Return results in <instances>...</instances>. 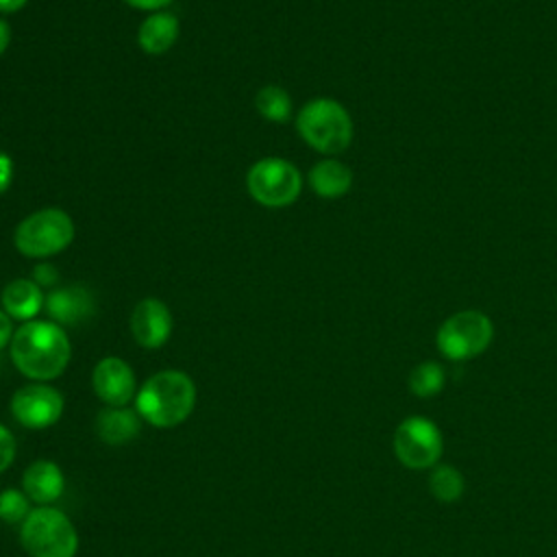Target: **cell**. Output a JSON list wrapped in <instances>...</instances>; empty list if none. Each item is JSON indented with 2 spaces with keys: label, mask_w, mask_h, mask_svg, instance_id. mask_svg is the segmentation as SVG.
Listing matches in <instances>:
<instances>
[{
  "label": "cell",
  "mask_w": 557,
  "mask_h": 557,
  "mask_svg": "<svg viewBox=\"0 0 557 557\" xmlns=\"http://www.w3.org/2000/svg\"><path fill=\"white\" fill-rule=\"evenodd\" d=\"M255 107L259 115L268 122H285L292 115V98L278 85H265L255 96Z\"/></svg>",
  "instance_id": "20"
},
{
  "label": "cell",
  "mask_w": 557,
  "mask_h": 557,
  "mask_svg": "<svg viewBox=\"0 0 557 557\" xmlns=\"http://www.w3.org/2000/svg\"><path fill=\"white\" fill-rule=\"evenodd\" d=\"M429 492L440 503H457L463 496V474L450 463H435L429 472Z\"/></svg>",
  "instance_id": "18"
},
{
  "label": "cell",
  "mask_w": 557,
  "mask_h": 557,
  "mask_svg": "<svg viewBox=\"0 0 557 557\" xmlns=\"http://www.w3.org/2000/svg\"><path fill=\"white\" fill-rule=\"evenodd\" d=\"M11 181H13V159L4 150H0V194L9 189Z\"/></svg>",
  "instance_id": "24"
},
{
  "label": "cell",
  "mask_w": 557,
  "mask_h": 557,
  "mask_svg": "<svg viewBox=\"0 0 557 557\" xmlns=\"http://www.w3.org/2000/svg\"><path fill=\"white\" fill-rule=\"evenodd\" d=\"M20 544L30 557H76L78 531L65 511L39 505L20 524Z\"/></svg>",
  "instance_id": "4"
},
{
  "label": "cell",
  "mask_w": 557,
  "mask_h": 557,
  "mask_svg": "<svg viewBox=\"0 0 557 557\" xmlns=\"http://www.w3.org/2000/svg\"><path fill=\"white\" fill-rule=\"evenodd\" d=\"M494 339L492 320L476 309H463L448 315L437 333L435 346L442 357L450 361H466L487 350Z\"/></svg>",
  "instance_id": "6"
},
{
  "label": "cell",
  "mask_w": 557,
  "mask_h": 557,
  "mask_svg": "<svg viewBox=\"0 0 557 557\" xmlns=\"http://www.w3.org/2000/svg\"><path fill=\"white\" fill-rule=\"evenodd\" d=\"M9 44H11V28H9V24L4 20H0V57L4 54Z\"/></svg>",
  "instance_id": "27"
},
{
  "label": "cell",
  "mask_w": 557,
  "mask_h": 557,
  "mask_svg": "<svg viewBox=\"0 0 557 557\" xmlns=\"http://www.w3.org/2000/svg\"><path fill=\"white\" fill-rule=\"evenodd\" d=\"M28 0H0V13H15L20 11Z\"/></svg>",
  "instance_id": "28"
},
{
  "label": "cell",
  "mask_w": 557,
  "mask_h": 557,
  "mask_svg": "<svg viewBox=\"0 0 557 557\" xmlns=\"http://www.w3.org/2000/svg\"><path fill=\"white\" fill-rule=\"evenodd\" d=\"M30 498L22 487H7L0 492V520L7 524H22L30 513Z\"/></svg>",
  "instance_id": "21"
},
{
  "label": "cell",
  "mask_w": 557,
  "mask_h": 557,
  "mask_svg": "<svg viewBox=\"0 0 557 557\" xmlns=\"http://www.w3.org/2000/svg\"><path fill=\"white\" fill-rule=\"evenodd\" d=\"M74 239V222L63 209H39L26 215L13 233L15 248L28 259H48Z\"/></svg>",
  "instance_id": "5"
},
{
  "label": "cell",
  "mask_w": 557,
  "mask_h": 557,
  "mask_svg": "<svg viewBox=\"0 0 557 557\" xmlns=\"http://www.w3.org/2000/svg\"><path fill=\"white\" fill-rule=\"evenodd\" d=\"M9 355L20 374L30 381L48 383L65 372L72 346L61 324L35 318L15 329Z\"/></svg>",
  "instance_id": "1"
},
{
  "label": "cell",
  "mask_w": 557,
  "mask_h": 557,
  "mask_svg": "<svg viewBox=\"0 0 557 557\" xmlns=\"http://www.w3.org/2000/svg\"><path fill=\"white\" fill-rule=\"evenodd\" d=\"M63 394L54 385L41 381L17 387L9 400V409L15 422L33 431L54 426L63 416Z\"/></svg>",
  "instance_id": "9"
},
{
  "label": "cell",
  "mask_w": 557,
  "mask_h": 557,
  "mask_svg": "<svg viewBox=\"0 0 557 557\" xmlns=\"http://www.w3.org/2000/svg\"><path fill=\"white\" fill-rule=\"evenodd\" d=\"M44 289L33 278H15L4 285L0 294V305L11 320L30 322L44 309Z\"/></svg>",
  "instance_id": "14"
},
{
  "label": "cell",
  "mask_w": 557,
  "mask_h": 557,
  "mask_svg": "<svg viewBox=\"0 0 557 557\" xmlns=\"http://www.w3.org/2000/svg\"><path fill=\"white\" fill-rule=\"evenodd\" d=\"M15 453H17V444L13 433L4 424H0V474L11 468V463L15 461Z\"/></svg>",
  "instance_id": "22"
},
{
  "label": "cell",
  "mask_w": 557,
  "mask_h": 557,
  "mask_svg": "<svg viewBox=\"0 0 557 557\" xmlns=\"http://www.w3.org/2000/svg\"><path fill=\"white\" fill-rule=\"evenodd\" d=\"M178 30L181 24L174 13L154 11L139 24L137 44L146 54H163L176 44Z\"/></svg>",
  "instance_id": "16"
},
{
  "label": "cell",
  "mask_w": 557,
  "mask_h": 557,
  "mask_svg": "<svg viewBox=\"0 0 557 557\" xmlns=\"http://www.w3.org/2000/svg\"><path fill=\"white\" fill-rule=\"evenodd\" d=\"M33 281L44 289V287H54L57 285V281H59V274H57V270H54V265H50V263H39V265H35V270H33Z\"/></svg>",
  "instance_id": "23"
},
{
  "label": "cell",
  "mask_w": 557,
  "mask_h": 557,
  "mask_svg": "<svg viewBox=\"0 0 557 557\" xmlns=\"http://www.w3.org/2000/svg\"><path fill=\"white\" fill-rule=\"evenodd\" d=\"M446 383V372L437 361H420L418 366L411 368L407 385L409 392L418 398H431L444 389Z\"/></svg>",
  "instance_id": "19"
},
{
  "label": "cell",
  "mask_w": 557,
  "mask_h": 557,
  "mask_svg": "<svg viewBox=\"0 0 557 557\" xmlns=\"http://www.w3.org/2000/svg\"><path fill=\"white\" fill-rule=\"evenodd\" d=\"M96 433L109 446H124L141 433V416L135 407H104L96 418Z\"/></svg>",
  "instance_id": "15"
},
{
  "label": "cell",
  "mask_w": 557,
  "mask_h": 557,
  "mask_svg": "<svg viewBox=\"0 0 557 557\" xmlns=\"http://www.w3.org/2000/svg\"><path fill=\"white\" fill-rule=\"evenodd\" d=\"M196 407V383L183 370H161L148 376L135 394V411L157 429L183 424Z\"/></svg>",
  "instance_id": "2"
},
{
  "label": "cell",
  "mask_w": 557,
  "mask_h": 557,
  "mask_svg": "<svg viewBox=\"0 0 557 557\" xmlns=\"http://www.w3.org/2000/svg\"><path fill=\"white\" fill-rule=\"evenodd\" d=\"M246 189L263 207L278 209L292 205L302 189L298 168L281 157H265L250 165L246 174Z\"/></svg>",
  "instance_id": "7"
},
{
  "label": "cell",
  "mask_w": 557,
  "mask_h": 557,
  "mask_svg": "<svg viewBox=\"0 0 557 557\" xmlns=\"http://www.w3.org/2000/svg\"><path fill=\"white\" fill-rule=\"evenodd\" d=\"M131 335L148 350L161 348L172 335V313L159 298H141L131 311Z\"/></svg>",
  "instance_id": "11"
},
{
  "label": "cell",
  "mask_w": 557,
  "mask_h": 557,
  "mask_svg": "<svg viewBox=\"0 0 557 557\" xmlns=\"http://www.w3.org/2000/svg\"><path fill=\"white\" fill-rule=\"evenodd\" d=\"M394 455L409 470L433 468L444 450L440 426L424 416L405 418L394 431Z\"/></svg>",
  "instance_id": "8"
},
{
  "label": "cell",
  "mask_w": 557,
  "mask_h": 557,
  "mask_svg": "<svg viewBox=\"0 0 557 557\" xmlns=\"http://www.w3.org/2000/svg\"><path fill=\"white\" fill-rule=\"evenodd\" d=\"M22 490L30 498V503L39 505H52L61 498L65 490V476L59 463L50 459H37L33 461L24 474H22Z\"/></svg>",
  "instance_id": "13"
},
{
  "label": "cell",
  "mask_w": 557,
  "mask_h": 557,
  "mask_svg": "<svg viewBox=\"0 0 557 557\" xmlns=\"http://www.w3.org/2000/svg\"><path fill=\"white\" fill-rule=\"evenodd\" d=\"M13 333H15V331H13V322H11V318L7 315V311L0 307V350L11 344Z\"/></svg>",
  "instance_id": "25"
},
{
  "label": "cell",
  "mask_w": 557,
  "mask_h": 557,
  "mask_svg": "<svg viewBox=\"0 0 557 557\" xmlns=\"http://www.w3.org/2000/svg\"><path fill=\"white\" fill-rule=\"evenodd\" d=\"M122 2H126L128 7L139 9V11L154 13V11H163L172 0H122Z\"/></svg>",
  "instance_id": "26"
},
{
  "label": "cell",
  "mask_w": 557,
  "mask_h": 557,
  "mask_svg": "<svg viewBox=\"0 0 557 557\" xmlns=\"http://www.w3.org/2000/svg\"><path fill=\"white\" fill-rule=\"evenodd\" d=\"M48 318L61 326H72L83 322L94 311L91 294L81 285L54 287L44 302Z\"/></svg>",
  "instance_id": "12"
},
{
  "label": "cell",
  "mask_w": 557,
  "mask_h": 557,
  "mask_svg": "<svg viewBox=\"0 0 557 557\" xmlns=\"http://www.w3.org/2000/svg\"><path fill=\"white\" fill-rule=\"evenodd\" d=\"M309 187L315 196L333 200L344 196L352 185V172L346 163L337 159H322L309 170Z\"/></svg>",
  "instance_id": "17"
},
{
  "label": "cell",
  "mask_w": 557,
  "mask_h": 557,
  "mask_svg": "<svg viewBox=\"0 0 557 557\" xmlns=\"http://www.w3.org/2000/svg\"><path fill=\"white\" fill-rule=\"evenodd\" d=\"M91 387L107 407H128L139 389L133 368L122 357L100 359L91 372Z\"/></svg>",
  "instance_id": "10"
},
{
  "label": "cell",
  "mask_w": 557,
  "mask_h": 557,
  "mask_svg": "<svg viewBox=\"0 0 557 557\" xmlns=\"http://www.w3.org/2000/svg\"><path fill=\"white\" fill-rule=\"evenodd\" d=\"M298 135L322 154H339L352 141V117L333 98H313L296 115Z\"/></svg>",
  "instance_id": "3"
}]
</instances>
